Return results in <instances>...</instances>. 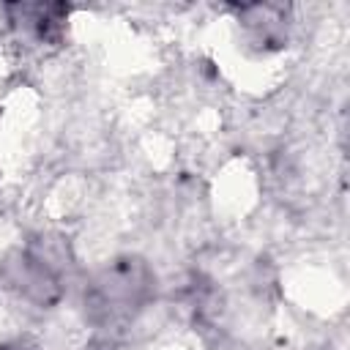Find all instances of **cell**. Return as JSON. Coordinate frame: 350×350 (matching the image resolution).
Listing matches in <instances>:
<instances>
[{
    "label": "cell",
    "mask_w": 350,
    "mask_h": 350,
    "mask_svg": "<svg viewBox=\"0 0 350 350\" xmlns=\"http://www.w3.org/2000/svg\"><path fill=\"white\" fill-rule=\"evenodd\" d=\"M0 350H36V347H27L22 342H11V345H0Z\"/></svg>",
    "instance_id": "5"
},
{
    "label": "cell",
    "mask_w": 350,
    "mask_h": 350,
    "mask_svg": "<svg viewBox=\"0 0 350 350\" xmlns=\"http://www.w3.org/2000/svg\"><path fill=\"white\" fill-rule=\"evenodd\" d=\"M11 14V25L33 38L36 44H60L63 27L68 19V5L63 3H14L5 8Z\"/></svg>",
    "instance_id": "3"
},
{
    "label": "cell",
    "mask_w": 350,
    "mask_h": 350,
    "mask_svg": "<svg viewBox=\"0 0 350 350\" xmlns=\"http://www.w3.org/2000/svg\"><path fill=\"white\" fill-rule=\"evenodd\" d=\"M241 19H243L246 30L252 33L254 44H260V46L282 44L284 11L279 5H246V8H241Z\"/></svg>",
    "instance_id": "4"
},
{
    "label": "cell",
    "mask_w": 350,
    "mask_h": 350,
    "mask_svg": "<svg viewBox=\"0 0 350 350\" xmlns=\"http://www.w3.org/2000/svg\"><path fill=\"white\" fill-rule=\"evenodd\" d=\"M156 295V276L142 257H115L85 287V317L104 331L129 328Z\"/></svg>",
    "instance_id": "1"
},
{
    "label": "cell",
    "mask_w": 350,
    "mask_h": 350,
    "mask_svg": "<svg viewBox=\"0 0 350 350\" xmlns=\"http://www.w3.org/2000/svg\"><path fill=\"white\" fill-rule=\"evenodd\" d=\"M5 273H8V284L38 306H52L63 293L57 265L49 262V257L36 249L19 252L16 260L8 262Z\"/></svg>",
    "instance_id": "2"
}]
</instances>
